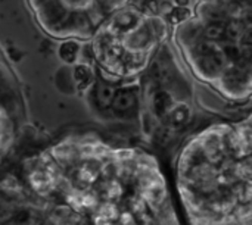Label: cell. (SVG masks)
Wrapping results in <instances>:
<instances>
[{"label":"cell","mask_w":252,"mask_h":225,"mask_svg":"<svg viewBox=\"0 0 252 225\" xmlns=\"http://www.w3.org/2000/svg\"><path fill=\"white\" fill-rule=\"evenodd\" d=\"M18 172L89 225H182L158 159L140 147L68 136L24 159Z\"/></svg>","instance_id":"obj_1"},{"label":"cell","mask_w":252,"mask_h":225,"mask_svg":"<svg viewBox=\"0 0 252 225\" xmlns=\"http://www.w3.org/2000/svg\"><path fill=\"white\" fill-rule=\"evenodd\" d=\"M174 181L189 225H251L250 115L188 136L177 153Z\"/></svg>","instance_id":"obj_2"},{"label":"cell","mask_w":252,"mask_h":225,"mask_svg":"<svg viewBox=\"0 0 252 225\" xmlns=\"http://www.w3.org/2000/svg\"><path fill=\"white\" fill-rule=\"evenodd\" d=\"M139 85V119L145 137L162 147L182 144L193 133V88L165 46L158 49Z\"/></svg>","instance_id":"obj_3"},{"label":"cell","mask_w":252,"mask_h":225,"mask_svg":"<svg viewBox=\"0 0 252 225\" xmlns=\"http://www.w3.org/2000/svg\"><path fill=\"white\" fill-rule=\"evenodd\" d=\"M0 225H89L71 206L31 187L19 172L0 178Z\"/></svg>","instance_id":"obj_4"},{"label":"cell","mask_w":252,"mask_h":225,"mask_svg":"<svg viewBox=\"0 0 252 225\" xmlns=\"http://www.w3.org/2000/svg\"><path fill=\"white\" fill-rule=\"evenodd\" d=\"M109 113L120 121H134L140 115V85L130 83L117 87Z\"/></svg>","instance_id":"obj_5"},{"label":"cell","mask_w":252,"mask_h":225,"mask_svg":"<svg viewBox=\"0 0 252 225\" xmlns=\"http://www.w3.org/2000/svg\"><path fill=\"white\" fill-rule=\"evenodd\" d=\"M115 81L120 80H112L108 78H94L93 81V90H92V102L94 105V108L97 109V112H106L109 113V108L117 90Z\"/></svg>","instance_id":"obj_6"},{"label":"cell","mask_w":252,"mask_h":225,"mask_svg":"<svg viewBox=\"0 0 252 225\" xmlns=\"http://www.w3.org/2000/svg\"><path fill=\"white\" fill-rule=\"evenodd\" d=\"M72 77H74L75 87L80 91H84L86 88H89L93 84L94 78H96L92 66L90 65H86V63L74 65L72 66Z\"/></svg>","instance_id":"obj_7"},{"label":"cell","mask_w":252,"mask_h":225,"mask_svg":"<svg viewBox=\"0 0 252 225\" xmlns=\"http://www.w3.org/2000/svg\"><path fill=\"white\" fill-rule=\"evenodd\" d=\"M59 56L65 63H75L80 56V44L75 41H65L59 46Z\"/></svg>","instance_id":"obj_8"},{"label":"cell","mask_w":252,"mask_h":225,"mask_svg":"<svg viewBox=\"0 0 252 225\" xmlns=\"http://www.w3.org/2000/svg\"><path fill=\"white\" fill-rule=\"evenodd\" d=\"M190 16V12L186 7H176L170 12L171 22H183Z\"/></svg>","instance_id":"obj_9"},{"label":"cell","mask_w":252,"mask_h":225,"mask_svg":"<svg viewBox=\"0 0 252 225\" xmlns=\"http://www.w3.org/2000/svg\"><path fill=\"white\" fill-rule=\"evenodd\" d=\"M176 3L179 4V7H180V6H183V7H185V6L189 3V0H176Z\"/></svg>","instance_id":"obj_10"}]
</instances>
